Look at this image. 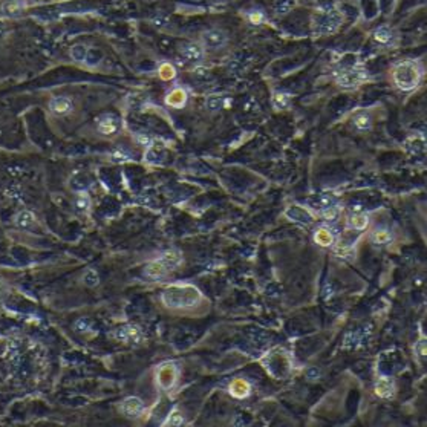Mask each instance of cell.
<instances>
[{
  "label": "cell",
  "mask_w": 427,
  "mask_h": 427,
  "mask_svg": "<svg viewBox=\"0 0 427 427\" xmlns=\"http://www.w3.org/2000/svg\"><path fill=\"white\" fill-rule=\"evenodd\" d=\"M86 54H87V48L83 44H75L71 49V57L75 62H80V63H83L86 60Z\"/></svg>",
  "instance_id": "cell-26"
},
{
  "label": "cell",
  "mask_w": 427,
  "mask_h": 427,
  "mask_svg": "<svg viewBox=\"0 0 427 427\" xmlns=\"http://www.w3.org/2000/svg\"><path fill=\"white\" fill-rule=\"evenodd\" d=\"M367 222H369V217L364 213H355L349 216L348 219V224L352 230H364L367 227Z\"/></svg>",
  "instance_id": "cell-21"
},
{
  "label": "cell",
  "mask_w": 427,
  "mask_h": 427,
  "mask_svg": "<svg viewBox=\"0 0 427 427\" xmlns=\"http://www.w3.org/2000/svg\"><path fill=\"white\" fill-rule=\"evenodd\" d=\"M354 126L359 130H369L372 128V120H371V117H369L367 113L360 112V113H357L354 117Z\"/></svg>",
  "instance_id": "cell-22"
},
{
  "label": "cell",
  "mask_w": 427,
  "mask_h": 427,
  "mask_svg": "<svg viewBox=\"0 0 427 427\" xmlns=\"http://www.w3.org/2000/svg\"><path fill=\"white\" fill-rule=\"evenodd\" d=\"M288 105H290V95L285 94V92H274L273 94V106L276 109H285Z\"/></svg>",
  "instance_id": "cell-24"
},
{
  "label": "cell",
  "mask_w": 427,
  "mask_h": 427,
  "mask_svg": "<svg viewBox=\"0 0 427 427\" xmlns=\"http://www.w3.org/2000/svg\"><path fill=\"white\" fill-rule=\"evenodd\" d=\"M201 40H202V46L207 49H221L227 44L228 37L224 31L213 28V29L202 32Z\"/></svg>",
  "instance_id": "cell-6"
},
{
  "label": "cell",
  "mask_w": 427,
  "mask_h": 427,
  "mask_svg": "<svg viewBox=\"0 0 427 427\" xmlns=\"http://www.w3.org/2000/svg\"><path fill=\"white\" fill-rule=\"evenodd\" d=\"M247 17H248V21L251 23V25H260V23L265 20V16H263V13L262 11H250V13L247 14Z\"/></svg>",
  "instance_id": "cell-31"
},
{
  "label": "cell",
  "mask_w": 427,
  "mask_h": 427,
  "mask_svg": "<svg viewBox=\"0 0 427 427\" xmlns=\"http://www.w3.org/2000/svg\"><path fill=\"white\" fill-rule=\"evenodd\" d=\"M339 216V207L337 205H328L323 209V217L326 219V221H334Z\"/></svg>",
  "instance_id": "cell-32"
},
{
  "label": "cell",
  "mask_w": 427,
  "mask_h": 427,
  "mask_svg": "<svg viewBox=\"0 0 427 427\" xmlns=\"http://www.w3.org/2000/svg\"><path fill=\"white\" fill-rule=\"evenodd\" d=\"M290 6H291V3H286V5H283V6L278 8V14H285L286 11L290 9Z\"/></svg>",
  "instance_id": "cell-41"
},
{
  "label": "cell",
  "mask_w": 427,
  "mask_h": 427,
  "mask_svg": "<svg viewBox=\"0 0 427 427\" xmlns=\"http://www.w3.org/2000/svg\"><path fill=\"white\" fill-rule=\"evenodd\" d=\"M75 328H77L78 332H85V331H87V329L90 328V323H89V320H86V319H80V320L75 323Z\"/></svg>",
  "instance_id": "cell-37"
},
{
  "label": "cell",
  "mask_w": 427,
  "mask_h": 427,
  "mask_svg": "<svg viewBox=\"0 0 427 427\" xmlns=\"http://www.w3.org/2000/svg\"><path fill=\"white\" fill-rule=\"evenodd\" d=\"M375 394L382 398L392 397V394H394V382H392V378H387V377L380 378L375 384Z\"/></svg>",
  "instance_id": "cell-16"
},
{
  "label": "cell",
  "mask_w": 427,
  "mask_h": 427,
  "mask_svg": "<svg viewBox=\"0 0 427 427\" xmlns=\"http://www.w3.org/2000/svg\"><path fill=\"white\" fill-rule=\"evenodd\" d=\"M319 377H320V371H319L317 367H309L308 371H306V378L311 380V382H314V380H319Z\"/></svg>",
  "instance_id": "cell-38"
},
{
  "label": "cell",
  "mask_w": 427,
  "mask_h": 427,
  "mask_svg": "<svg viewBox=\"0 0 427 427\" xmlns=\"http://www.w3.org/2000/svg\"><path fill=\"white\" fill-rule=\"evenodd\" d=\"M182 424H184V417H182V413L176 409L169 415V418L164 423V426H182Z\"/></svg>",
  "instance_id": "cell-28"
},
{
  "label": "cell",
  "mask_w": 427,
  "mask_h": 427,
  "mask_svg": "<svg viewBox=\"0 0 427 427\" xmlns=\"http://www.w3.org/2000/svg\"><path fill=\"white\" fill-rule=\"evenodd\" d=\"M83 280H85V283H86L87 286H95V285L98 283L100 278H98V274H97L95 270H89V271L85 274Z\"/></svg>",
  "instance_id": "cell-34"
},
{
  "label": "cell",
  "mask_w": 427,
  "mask_h": 427,
  "mask_svg": "<svg viewBox=\"0 0 427 427\" xmlns=\"http://www.w3.org/2000/svg\"><path fill=\"white\" fill-rule=\"evenodd\" d=\"M372 240L375 244H387L392 240V235L387 230H375L372 233Z\"/></svg>",
  "instance_id": "cell-27"
},
{
  "label": "cell",
  "mask_w": 427,
  "mask_h": 427,
  "mask_svg": "<svg viewBox=\"0 0 427 427\" xmlns=\"http://www.w3.org/2000/svg\"><path fill=\"white\" fill-rule=\"evenodd\" d=\"M112 159L115 161V163H124V161L130 159V155L123 149H115L112 152Z\"/></svg>",
  "instance_id": "cell-30"
},
{
  "label": "cell",
  "mask_w": 427,
  "mask_h": 427,
  "mask_svg": "<svg viewBox=\"0 0 427 427\" xmlns=\"http://www.w3.org/2000/svg\"><path fill=\"white\" fill-rule=\"evenodd\" d=\"M158 74H159V77L163 78V80H171V78H175L176 77V69H175V66H173L171 63H163L159 66V69H158Z\"/></svg>",
  "instance_id": "cell-25"
},
{
  "label": "cell",
  "mask_w": 427,
  "mask_h": 427,
  "mask_svg": "<svg viewBox=\"0 0 427 427\" xmlns=\"http://www.w3.org/2000/svg\"><path fill=\"white\" fill-rule=\"evenodd\" d=\"M156 378H158V384L161 387H163V389H170L173 384H175V382H176V367H175V364L167 363L164 366H161L158 369Z\"/></svg>",
  "instance_id": "cell-7"
},
{
  "label": "cell",
  "mask_w": 427,
  "mask_h": 427,
  "mask_svg": "<svg viewBox=\"0 0 427 427\" xmlns=\"http://www.w3.org/2000/svg\"><path fill=\"white\" fill-rule=\"evenodd\" d=\"M49 109L55 115H67L74 110V103L67 97H54L49 101Z\"/></svg>",
  "instance_id": "cell-10"
},
{
  "label": "cell",
  "mask_w": 427,
  "mask_h": 427,
  "mask_svg": "<svg viewBox=\"0 0 427 427\" xmlns=\"http://www.w3.org/2000/svg\"><path fill=\"white\" fill-rule=\"evenodd\" d=\"M205 106H207V109L209 110H212V112H216V110H219L222 107V98L221 97H209L207 98V101H205Z\"/></svg>",
  "instance_id": "cell-29"
},
{
  "label": "cell",
  "mask_w": 427,
  "mask_h": 427,
  "mask_svg": "<svg viewBox=\"0 0 427 427\" xmlns=\"http://www.w3.org/2000/svg\"><path fill=\"white\" fill-rule=\"evenodd\" d=\"M6 290H8V285H6V282L0 278V297H2L5 293H6Z\"/></svg>",
  "instance_id": "cell-40"
},
{
  "label": "cell",
  "mask_w": 427,
  "mask_h": 427,
  "mask_svg": "<svg viewBox=\"0 0 427 427\" xmlns=\"http://www.w3.org/2000/svg\"><path fill=\"white\" fill-rule=\"evenodd\" d=\"M392 77L401 90H412L421 82V67L415 62H400L392 69Z\"/></svg>",
  "instance_id": "cell-2"
},
{
  "label": "cell",
  "mask_w": 427,
  "mask_h": 427,
  "mask_svg": "<svg viewBox=\"0 0 427 427\" xmlns=\"http://www.w3.org/2000/svg\"><path fill=\"white\" fill-rule=\"evenodd\" d=\"M317 21H316V28L319 34H331L334 31H337V28L342 23V16L334 11L332 6H325L321 8L317 13Z\"/></svg>",
  "instance_id": "cell-4"
},
{
  "label": "cell",
  "mask_w": 427,
  "mask_h": 427,
  "mask_svg": "<svg viewBox=\"0 0 427 427\" xmlns=\"http://www.w3.org/2000/svg\"><path fill=\"white\" fill-rule=\"evenodd\" d=\"M120 121L113 117V115H103L98 120V130L105 135H112L118 130Z\"/></svg>",
  "instance_id": "cell-13"
},
{
  "label": "cell",
  "mask_w": 427,
  "mask_h": 427,
  "mask_svg": "<svg viewBox=\"0 0 427 427\" xmlns=\"http://www.w3.org/2000/svg\"><path fill=\"white\" fill-rule=\"evenodd\" d=\"M144 273H146L147 278H150V279H161V278H164V276H166L169 271H167V268L164 267V265L156 259V260L150 262V263L147 265Z\"/></svg>",
  "instance_id": "cell-19"
},
{
  "label": "cell",
  "mask_w": 427,
  "mask_h": 427,
  "mask_svg": "<svg viewBox=\"0 0 427 427\" xmlns=\"http://www.w3.org/2000/svg\"><path fill=\"white\" fill-rule=\"evenodd\" d=\"M113 339L118 340V342H123V343H135V342H140L141 331L136 326L126 325V326H123L113 332Z\"/></svg>",
  "instance_id": "cell-9"
},
{
  "label": "cell",
  "mask_w": 427,
  "mask_h": 427,
  "mask_svg": "<svg viewBox=\"0 0 427 427\" xmlns=\"http://www.w3.org/2000/svg\"><path fill=\"white\" fill-rule=\"evenodd\" d=\"M286 216L293 219V221H297V222H302V224H311L313 222V214H311L306 209H302V207H291V209H288L286 212Z\"/></svg>",
  "instance_id": "cell-15"
},
{
  "label": "cell",
  "mask_w": 427,
  "mask_h": 427,
  "mask_svg": "<svg viewBox=\"0 0 427 427\" xmlns=\"http://www.w3.org/2000/svg\"><path fill=\"white\" fill-rule=\"evenodd\" d=\"M417 355L420 357L421 360H424V357H426V342L424 340H421L417 344Z\"/></svg>",
  "instance_id": "cell-39"
},
{
  "label": "cell",
  "mask_w": 427,
  "mask_h": 427,
  "mask_svg": "<svg viewBox=\"0 0 427 427\" xmlns=\"http://www.w3.org/2000/svg\"><path fill=\"white\" fill-rule=\"evenodd\" d=\"M250 392H251V386L247 380L237 378L230 384V394H232L235 398H245L250 395Z\"/></svg>",
  "instance_id": "cell-14"
},
{
  "label": "cell",
  "mask_w": 427,
  "mask_h": 427,
  "mask_svg": "<svg viewBox=\"0 0 427 427\" xmlns=\"http://www.w3.org/2000/svg\"><path fill=\"white\" fill-rule=\"evenodd\" d=\"M374 40L378 44H383V46H389L392 42H394V32L389 26H378L374 34H372Z\"/></svg>",
  "instance_id": "cell-18"
},
{
  "label": "cell",
  "mask_w": 427,
  "mask_h": 427,
  "mask_svg": "<svg viewBox=\"0 0 427 427\" xmlns=\"http://www.w3.org/2000/svg\"><path fill=\"white\" fill-rule=\"evenodd\" d=\"M187 103V92L178 87V89H173L171 92H169L167 97H166V105L170 107H176L181 109L186 106Z\"/></svg>",
  "instance_id": "cell-11"
},
{
  "label": "cell",
  "mask_w": 427,
  "mask_h": 427,
  "mask_svg": "<svg viewBox=\"0 0 427 427\" xmlns=\"http://www.w3.org/2000/svg\"><path fill=\"white\" fill-rule=\"evenodd\" d=\"M77 205L80 207V209H87L89 207V198L86 193H80L78 198H77Z\"/></svg>",
  "instance_id": "cell-36"
},
{
  "label": "cell",
  "mask_w": 427,
  "mask_h": 427,
  "mask_svg": "<svg viewBox=\"0 0 427 427\" xmlns=\"http://www.w3.org/2000/svg\"><path fill=\"white\" fill-rule=\"evenodd\" d=\"M36 222V216H34L29 210H23L16 216V224L21 228H28L31 225H34Z\"/></svg>",
  "instance_id": "cell-23"
},
{
  "label": "cell",
  "mask_w": 427,
  "mask_h": 427,
  "mask_svg": "<svg viewBox=\"0 0 427 427\" xmlns=\"http://www.w3.org/2000/svg\"><path fill=\"white\" fill-rule=\"evenodd\" d=\"M143 409H144L143 401H141L140 398H136V397L126 398L124 403H123V406H121V410H123L126 415H128V417H130V418L138 417V415H140V413L143 412Z\"/></svg>",
  "instance_id": "cell-12"
},
{
  "label": "cell",
  "mask_w": 427,
  "mask_h": 427,
  "mask_svg": "<svg viewBox=\"0 0 427 427\" xmlns=\"http://www.w3.org/2000/svg\"><path fill=\"white\" fill-rule=\"evenodd\" d=\"M101 59V54L98 51H94V49H87V54H86V63L87 64H95L98 63V60Z\"/></svg>",
  "instance_id": "cell-35"
},
{
  "label": "cell",
  "mask_w": 427,
  "mask_h": 427,
  "mask_svg": "<svg viewBox=\"0 0 427 427\" xmlns=\"http://www.w3.org/2000/svg\"><path fill=\"white\" fill-rule=\"evenodd\" d=\"M262 363L265 367H267V371L274 377L285 375L288 371H290V360H288V357L282 351H274V352L268 354L262 360Z\"/></svg>",
  "instance_id": "cell-5"
},
{
  "label": "cell",
  "mask_w": 427,
  "mask_h": 427,
  "mask_svg": "<svg viewBox=\"0 0 427 427\" xmlns=\"http://www.w3.org/2000/svg\"><path fill=\"white\" fill-rule=\"evenodd\" d=\"M199 300V290L192 285H171L163 293V302L169 308H190Z\"/></svg>",
  "instance_id": "cell-1"
},
{
  "label": "cell",
  "mask_w": 427,
  "mask_h": 427,
  "mask_svg": "<svg viewBox=\"0 0 427 427\" xmlns=\"http://www.w3.org/2000/svg\"><path fill=\"white\" fill-rule=\"evenodd\" d=\"M181 54L186 60L192 63H199L205 57V48L199 43H187L181 48Z\"/></svg>",
  "instance_id": "cell-8"
},
{
  "label": "cell",
  "mask_w": 427,
  "mask_h": 427,
  "mask_svg": "<svg viewBox=\"0 0 427 427\" xmlns=\"http://www.w3.org/2000/svg\"><path fill=\"white\" fill-rule=\"evenodd\" d=\"M314 240L321 247H329L334 242V233L328 228H319L314 235Z\"/></svg>",
  "instance_id": "cell-20"
},
{
  "label": "cell",
  "mask_w": 427,
  "mask_h": 427,
  "mask_svg": "<svg viewBox=\"0 0 427 427\" xmlns=\"http://www.w3.org/2000/svg\"><path fill=\"white\" fill-rule=\"evenodd\" d=\"M3 9L8 14H17L21 9V5L19 3V0H8V2L3 5Z\"/></svg>",
  "instance_id": "cell-33"
},
{
  "label": "cell",
  "mask_w": 427,
  "mask_h": 427,
  "mask_svg": "<svg viewBox=\"0 0 427 427\" xmlns=\"http://www.w3.org/2000/svg\"><path fill=\"white\" fill-rule=\"evenodd\" d=\"M366 80V74L363 69L357 66H344L340 71L336 72V82L339 86L344 89H354L359 87Z\"/></svg>",
  "instance_id": "cell-3"
},
{
  "label": "cell",
  "mask_w": 427,
  "mask_h": 427,
  "mask_svg": "<svg viewBox=\"0 0 427 427\" xmlns=\"http://www.w3.org/2000/svg\"><path fill=\"white\" fill-rule=\"evenodd\" d=\"M158 260L164 265V267L167 268V271H170V270H175L176 267H179L182 257H181V255H179L178 251L171 250V251H166L164 255L161 256Z\"/></svg>",
  "instance_id": "cell-17"
}]
</instances>
